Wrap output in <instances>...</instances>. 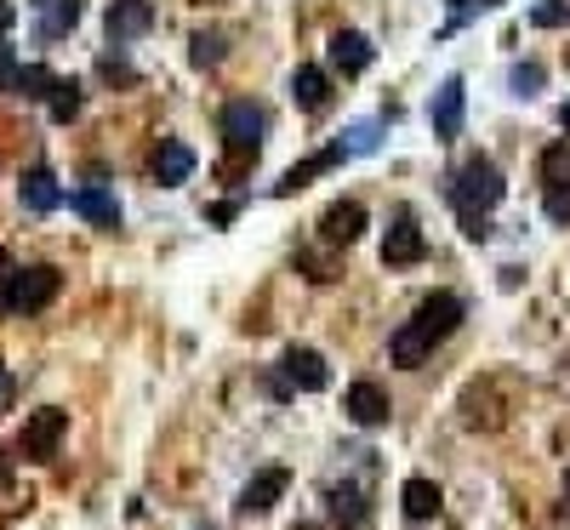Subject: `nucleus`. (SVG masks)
I'll list each match as a JSON object with an SVG mask.
<instances>
[{"instance_id":"nucleus-15","label":"nucleus","mask_w":570,"mask_h":530,"mask_svg":"<svg viewBox=\"0 0 570 530\" xmlns=\"http://www.w3.org/2000/svg\"><path fill=\"white\" fill-rule=\"evenodd\" d=\"M291 97H296V109H303V115H319V109L331 104V74L314 69V63H303V69L291 74Z\"/></svg>"},{"instance_id":"nucleus-27","label":"nucleus","mask_w":570,"mask_h":530,"mask_svg":"<svg viewBox=\"0 0 570 530\" xmlns=\"http://www.w3.org/2000/svg\"><path fill=\"white\" fill-rule=\"evenodd\" d=\"M337 143L349 148V155H371V148L383 143V137H377V120H360V125H349V132H342Z\"/></svg>"},{"instance_id":"nucleus-20","label":"nucleus","mask_w":570,"mask_h":530,"mask_svg":"<svg viewBox=\"0 0 570 530\" xmlns=\"http://www.w3.org/2000/svg\"><path fill=\"white\" fill-rule=\"evenodd\" d=\"M388 353H393V365H405V371H416V365H423V360H428V353H434V342H423V337H416V332H411V325H400V332H393V337H388Z\"/></svg>"},{"instance_id":"nucleus-23","label":"nucleus","mask_w":570,"mask_h":530,"mask_svg":"<svg viewBox=\"0 0 570 530\" xmlns=\"http://www.w3.org/2000/svg\"><path fill=\"white\" fill-rule=\"evenodd\" d=\"M46 109H52V120H58V125H69L74 115H81V86H74V81H58V86H52V97H46Z\"/></svg>"},{"instance_id":"nucleus-16","label":"nucleus","mask_w":570,"mask_h":530,"mask_svg":"<svg viewBox=\"0 0 570 530\" xmlns=\"http://www.w3.org/2000/svg\"><path fill=\"white\" fill-rule=\"evenodd\" d=\"M17 200H23L29 212H40V217H46V212H58V206H63V189H58V177L46 171V166H35V171H23Z\"/></svg>"},{"instance_id":"nucleus-38","label":"nucleus","mask_w":570,"mask_h":530,"mask_svg":"<svg viewBox=\"0 0 570 530\" xmlns=\"http://www.w3.org/2000/svg\"><path fill=\"white\" fill-rule=\"evenodd\" d=\"M559 125H565V132H570V104H565V109H559Z\"/></svg>"},{"instance_id":"nucleus-18","label":"nucleus","mask_w":570,"mask_h":530,"mask_svg":"<svg viewBox=\"0 0 570 530\" xmlns=\"http://www.w3.org/2000/svg\"><path fill=\"white\" fill-rule=\"evenodd\" d=\"M400 502H405V519H416V525H423V519H434L439 514V485H434V479H405V485H400Z\"/></svg>"},{"instance_id":"nucleus-28","label":"nucleus","mask_w":570,"mask_h":530,"mask_svg":"<svg viewBox=\"0 0 570 530\" xmlns=\"http://www.w3.org/2000/svg\"><path fill=\"white\" fill-rule=\"evenodd\" d=\"M189 46H194V52H189V58H194V69H211V63H222V35H194Z\"/></svg>"},{"instance_id":"nucleus-8","label":"nucleus","mask_w":570,"mask_h":530,"mask_svg":"<svg viewBox=\"0 0 570 530\" xmlns=\"http://www.w3.org/2000/svg\"><path fill=\"white\" fill-rule=\"evenodd\" d=\"M365 234V206L360 200H337V206L319 217V240L326 245H354Z\"/></svg>"},{"instance_id":"nucleus-9","label":"nucleus","mask_w":570,"mask_h":530,"mask_svg":"<svg viewBox=\"0 0 570 530\" xmlns=\"http://www.w3.org/2000/svg\"><path fill=\"white\" fill-rule=\"evenodd\" d=\"M342 160H349V148H342V143H331V148H319V155H308V160H296L286 177H280V183H275V194L286 200V194H296V189H308L314 183V177L319 171H337Z\"/></svg>"},{"instance_id":"nucleus-35","label":"nucleus","mask_w":570,"mask_h":530,"mask_svg":"<svg viewBox=\"0 0 570 530\" xmlns=\"http://www.w3.org/2000/svg\"><path fill=\"white\" fill-rule=\"evenodd\" d=\"M12 23H17V7H12V0H0V35H12Z\"/></svg>"},{"instance_id":"nucleus-10","label":"nucleus","mask_w":570,"mask_h":530,"mask_svg":"<svg viewBox=\"0 0 570 530\" xmlns=\"http://www.w3.org/2000/svg\"><path fill=\"white\" fill-rule=\"evenodd\" d=\"M148 171H155V183L178 189V183H189V177H194V148L178 143V137H166V143L155 148V160H148Z\"/></svg>"},{"instance_id":"nucleus-41","label":"nucleus","mask_w":570,"mask_h":530,"mask_svg":"<svg viewBox=\"0 0 570 530\" xmlns=\"http://www.w3.org/2000/svg\"><path fill=\"white\" fill-rule=\"evenodd\" d=\"M35 7H46V0H35Z\"/></svg>"},{"instance_id":"nucleus-11","label":"nucleus","mask_w":570,"mask_h":530,"mask_svg":"<svg viewBox=\"0 0 570 530\" xmlns=\"http://www.w3.org/2000/svg\"><path fill=\"white\" fill-rule=\"evenodd\" d=\"M331 69L342 74V81H354V74L371 69V40L360 29H337L331 35Z\"/></svg>"},{"instance_id":"nucleus-26","label":"nucleus","mask_w":570,"mask_h":530,"mask_svg":"<svg viewBox=\"0 0 570 530\" xmlns=\"http://www.w3.org/2000/svg\"><path fill=\"white\" fill-rule=\"evenodd\" d=\"M531 23L536 29H570V0H536Z\"/></svg>"},{"instance_id":"nucleus-29","label":"nucleus","mask_w":570,"mask_h":530,"mask_svg":"<svg viewBox=\"0 0 570 530\" xmlns=\"http://www.w3.org/2000/svg\"><path fill=\"white\" fill-rule=\"evenodd\" d=\"M97 74H104V81H120V86H132V81H137V69H132L126 58H114V52H109V58H97Z\"/></svg>"},{"instance_id":"nucleus-40","label":"nucleus","mask_w":570,"mask_h":530,"mask_svg":"<svg viewBox=\"0 0 570 530\" xmlns=\"http://www.w3.org/2000/svg\"><path fill=\"white\" fill-rule=\"evenodd\" d=\"M296 530H314V525H296Z\"/></svg>"},{"instance_id":"nucleus-22","label":"nucleus","mask_w":570,"mask_h":530,"mask_svg":"<svg viewBox=\"0 0 570 530\" xmlns=\"http://www.w3.org/2000/svg\"><path fill=\"white\" fill-rule=\"evenodd\" d=\"M331 519L354 530V525L365 519V496H360L354 485H337V491H331Z\"/></svg>"},{"instance_id":"nucleus-6","label":"nucleus","mask_w":570,"mask_h":530,"mask_svg":"<svg viewBox=\"0 0 570 530\" xmlns=\"http://www.w3.org/2000/svg\"><path fill=\"white\" fill-rule=\"evenodd\" d=\"M104 29H109V40H114V46H120V40L148 35V29H155V0H109Z\"/></svg>"},{"instance_id":"nucleus-7","label":"nucleus","mask_w":570,"mask_h":530,"mask_svg":"<svg viewBox=\"0 0 570 530\" xmlns=\"http://www.w3.org/2000/svg\"><path fill=\"white\" fill-rule=\"evenodd\" d=\"M280 371H286V383H291V388H303V394H319V388L331 383V365L319 360L314 348H286Z\"/></svg>"},{"instance_id":"nucleus-5","label":"nucleus","mask_w":570,"mask_h":530,"mask_svg":"<svg viewBox=\"0 0 570 530\" xmlns=\"http://www.w3.org/2000/svg\"><path fill=\"white\" fill-rule=\"evenodd\" d=\"M428 257V240H423V229H416V217L411 212H400L388 222V240H383V263L388 268H411V263H423Z\"/></svg>"},{"instance_id":"nucleus-4","label":"nucleus","mask_w":570,"mask_h":530,"mask_svg":"<svg viewBox=\"0 0 570 530\" xmlns=\"http://www.w3.org/2000/svg\"><path fill=\"white\" fill-rule=\"evenodd\" d=\"M69 434V411H58V406H46V411H35L29 422H23V439H17V450L29 462H46V457H58V439Z\"/></svg>"},{"instance_id":"nucleus-24","label":"nucleus","mask_w":570,"mask_h":530,"mask_svg":"<svg viewBox=\"0 0 570 530\" xmlns=\"http://www.w3.org/2000/svg\"><path fill=\"white\" fill-rule=\"evenodd\" d=\"M296 268H303L308 274V280H319V286H331L337 280V257H331V251H296Z\"/></svg>"},{"instance_id":"nucleus-33","label":"nucleus","mask_w":570,"mask_h":530,"mask_svg":"<svg viewBox=\"0 0 570 530\" xmlns=\"http://www.w3.org/2000/svg\"><path fill=\"white\" fill-rule=\"evenodd\" d=\"M548 217L554 222H570V189H548Z\"/></svg>"},{"instance_id":"nucleus-2","label":"nucleus","mask_w":570,"mask_h":530,"mask_svg":"<svg viewBox=\"0 0 570 530\" xmlns=\"http://www.w3.org/2000/svg\"><path fill=\"white\" fill-rule=\"evenodd\" d=\"M217 125H222V143H229V155H252V160H257L263 132H268V115H263L257 104H229Z\"/></svg>"},{"instance_id":"nucleus-3","label":"nucleus","mask_w":570,"mask_h":530,"mask_svg":"<svg viewBox=\"0 0 570 530\" xmlns=\"http://www.w3.org/2000/svg\"><path fill=\"white\" fill-rule=\"evenodd\" d=\"M462 320H468L462 297H451V291H434V297H423V309H416L411 332L423 337V342H445V337H451V332H457Z\"/></svg>"},{"instance_id":"nucleus-31","label":"nucleus","mask_w":570,"mask_h":530,"mask_svg":"<svg viewBox=\"0 0 570 530\" xmlns=\"http://www.w3.org/2000/svg\"><path fill=\"white\" fill-rule=\"evenodd\" d=\"M17 74H23L17 52H12V46H0V92H17Z\"/></svg>"},{"instance_id":"nucleus-21","label":"nucleus","mask_w":570,"mask_h":530,"mask_svg":"<svg viewBox=\"0 0 570 530\" xmlns=\"http://www.w3.org/2000/svg\"><path fill=\"white\" fill-rule=\"evenodd\" d=\"M542 183H548V189H570V143L542 148Z\"/></svg>"},{"instance_id":"nucleus-30","label":"nucleus","mask_w":570,"mask_h":530,"mask_svg":"<svg viewBox=\"0 0 570 530\" xmlns=\"http://www.w3.org/2000/svg\"><path fill=\"white\" fill-rule=\"evenodd\" d=\"M508 81H513V92H519V97H531V92L542 86V63H513Z\"/></svg>"},{"instance_id":"nucleus-25","label":"nucleus","mask_w":570,"mask_h":530,"mask_svg":"<svg viewBox=\"0 0 570 530\" xmlns=\"http://www.w3.org/2000/svg\"><path fill=\"white\" fill-rule=\"evenodd\" d=\"M52 86H58V74H52V69L23 63V74H17V92H23V97H52Z\"/></svg>"},{"instance_id":"nucleus-32","label":"nucleus","mask_w":570,"mask_h":530,"mask_svg":"<svg viewBox=\"0 0 570 530\" xmlns=\"http://www.w3.org/2000/svg\"><path fill=\"white\" fill-rule=\"evenodd\" d=\"M462 234H468V240H490V222H485V212H462Z\"/></svg>"},{"instance_id":"nucleus-37","label":"nucleus","mask_w":570,"mask_h":530,"mask_svg":"<svg viewBox=\"0 0 570 530\" xmlns=\"http://www.w3.org/2000/svg\"><path fill=\"white\" fill-rule=\"evenodd\" d=\"M12 485V457H7V445H0V491Z\"/></svg>"},{"instance_id":"nucleus-13","label":"nucleus","mask_w":570,"mask_h":530,"mask_svg":"<svg viewBox=\"0 0 570 530\" xmlns=\"http://www.w3.org/2000/svg\"><path fill=\"white\" fill-rule=\"evenodd\" d=\"M286 485H291L286 468H263L252 485L240 491V514H268V508H275V502L286 496Z\"/></svg>"},{"instance_id":"nucleus-1","label":"nucleus","mask_w":570,"mask_h":530,"mask_svg":"<svg viewBox=\"0 0 570 530\" xmlns=\"http://www.w3.org/2000/svg\"><path fill=\"white\" fill-rule=\"evenodd\" d=\"M502 194H508V183H502L497 160H485V155H474V160H468V166L457 171V183H451L457 212H490Z\"/></svg>"},{"instance_id":"nucleus-14","label":"nucleus","mask_w":570,"mask_h":530,"mask_svg":"<svg viewBox=\"0 0 570 530\" xmlns=\"http://www.w3.org/2000/svg\"><path fill=\"white\" fill-rule=\"evenodd\" d=\"M342 411H349L360 427H383L393 406H388V394H383L377 383H354V388H349V399H342Z\"/></svg>"},{"instance_id":"nucleus-12","label":"nucleus","mask_w":570,"mask_h":530,"mask_svg":"<svg viewBox=\"0 0 570 530\" xmlns=\"http://www.w3.org/2000/svg\"><path fill=\"white\" fill-rule=\"evenodd\" d=\"M462 104H468V92H462V81L451 74V81L434 92V104H428V120H434L439 137H457L462 132Z\"/></svg>"},{"instance_id":"nucleus-19","label":"nucleus","mask_w":570,"mask_h":530,"mask_svg":"<svg viewBox=\"0 0 570 530\" xmlns=\"http://www.w3.org/2000/svg\"><path fill=\"white\" fill-rule=\"evenodd\" d=\"M86 0H46V17H40V40H63L74 23H81Z\"/></svg>"},{"instance_id":"nucleus-17","label":"nucleus","mask_w":570,"mask_h":530,"mask_svg":"<svg viewBox=\"0 0 570 530\" xmlns=\"http://www.w3.org/2000/svg\"><path fill=\"white\" fill-rule=\"evenodd\" d=\"M74 212H81L86 222H97V229H114L120 222V200L104 189V183H86V189H74V200H69Z\"/></svg>"},{"instance_id":"nucleus-36","label":"nucleus","mask_w":570,"mask_h":530,"mask_svg":"<svg viewBox=\"0 0 570 530\" xmlns=\"http://www.w3.org/2000/svg\"><path fill=\"white\" fill-rule=\"evenodd\" d=\"M206 217H211V222H234V200H222V206H211Z\"/></svg>"},{"instance_id":"nucleus-39","label":"nucleus","mask_w":570,"mask_h":530,"mask_svg":"<svg viewBox=\"0 0 570 530\" xmlns=\"http://www.w3.org/2000/svg\"><path fill=\"white\" fill-rule=\"evenodd\" d=\"M565 514H570V479H565Z\"/></svg>"},{"instance_id":"nucleus-34","label":"nucleus","mask_w":570,"mask_h":530,"mask_svg":"<svg viewBox=\"0 0 570 530\" xmlns=\"http://www.w3.org/2000/svg\"><path fill=\"white\" fill-rule=\"evenodd\" d=\"M12 394H17V383H12V371H7V365H0V411H7V406H12Z\"/></svg>"}]
</instances>
